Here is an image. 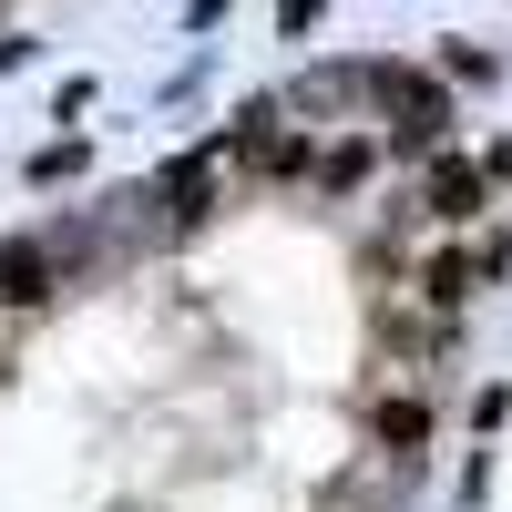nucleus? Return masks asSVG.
Segmentation results:
<instances>
[{
  "mask_svg": "<svg viewBox=\"0 0 512 512\" xmlns=\"http://www.w3.org/2000/svg\"><path fill=\"white\" fill-rule=\"evenodd\" d=\"M359 175H369V144H338V154H328V185H338V195H349Z\"/></svg>",
  "mask_w": 512,
  "mask_h": 512,
  "instance_id": "6",
  "label": "nucleus"
},
{
  "mask_svg": "<svg viewBox=\"0 0 512 512\" xmlns=\"http://www.w3.org/2000/svg\"><path fill=\"white\" fill-rule=\"evenodd\" d=\"M482 185H492L482 164H441V175H431V216H451V226L482 216Z\"/></svg>",
  "mask_w": 512,
  "mask_h": 512,
  "instance_id": "5",
  "label": "nucleus"
},
{
  "mask_svg": "<svg viewBox=\"0 0 512 512\" xmlns=\"http://www.w3.org/2000/svg\"><path fill=\"white\" fill-rule=\"evenodd\" d=\"M41 297H52V256L31 236H11L0 246V308H41Z\"/></svg>",
  "mask_w": 512,
  "mask_h": 512,
  "instance_id": "2",
  "label": "nucleus"
},
{
  "mask_svg": "<svg viewBox=\"0 0 512 512\" xmlns=\"http://www.w3.org/2000/svg\"><path fill=\"white\" fill-rule=\"evenodd\" d=\"M369 93H379V113H390V154H431V144H441V123H451L441 82H420V72H369Z\"/></svg>",
  "mask_w": 512,
  "mask_h": 512,
  "instance_id": "1",
  "label": "nucleus"
},
{
  "mask_svg": "<svg viewBox=\"0 0 512 512\" xmlns=\"http://www.w3.org/2000/svg\"><path fill=\"white\" fill-rule=\"evenodd\" d=\"M369 431H379V451H390V461H420V441H431V410H420V400H379Z\"/></svg>",
  "mask_w": 512,
  "mask_h": 512,
  "instance_id": "3",
  "label": "nucleus"
},
{
  "mask_svg": "<svg viewBox=\"0 0 512 512\" xmlns=\"http://www.w3.org/2000/svg\"><path fill=\"white\" fill-rule=\"evenodd\" d=\"M318 11H328V0H287V31H308V21H318Z\"/></svg>",
  "mask_w": 512,
  "mask_h": 512,
  "instance_id": "7",
  "label": "nucleus"
},
{
  "mask_svg": "<svg viewBox=\"0 0 512 512\" xmlns=\"http://www.w3.org/2000/svg\"><path fill=\"white\" fill-rule=\"evenodd\" d=\"M492 267L482 256H431V267H420V297H431V308H461V297H472Z\"/></svg>",
  "mask_w": 512,
  "mask_h": 512,
  "instance_id": "4",
  "label": "nucleus"
},
{
  "mask_svg": "<svg viewBox=\"0 0 512 512\" xmlns=\"http://www.w3.org/2000/svg\"><path fill=\"white\" fill-rule=\"evenodd\" d=\"M0 369H11V359H0Z\"/></svg>",
  "mask_w": 512,
  "mask_h": 512,
  "instance_id": "8",
  "label": "nucleus"
}]
</instances>
